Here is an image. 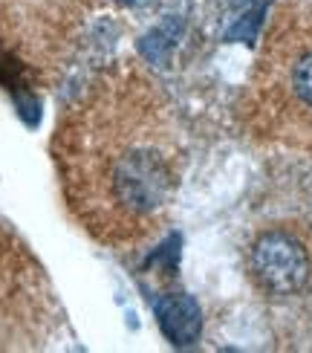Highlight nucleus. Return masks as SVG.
I'll list each match as a JSON object with an SVG mask.
<instances>
[{
	"label": "nucleus",
	"mask_w": 312,
	"mask_h": 353,
	"mask_svg": "<svg viewBox=\"0 0 312 353\" xmlns=\"http://www.w3.org/2000/svg\"><path fill=\"white\" fill-rule=\"evenodd\" d=\"M52 163L72 220L116 252L159 238L183 183V142L168 93L136 58H116L67 101Z\"/></svg>",
	"instance_id": "1"
},
{
	"label": "nucleus",
	"mask_w": 312,
	"mask_h": 353,
	"mask_svg": "<svg viewBox=\"0 0 312 353\" xmlns=\"http://www.w3.org/2000/svg\"><path fill=\"white\" fill-rule=\"evenodd\" d=\"M240 116L255 139L312 157V6L304 0L278 3Z\"/></svg>",
	"instance_id": "2"
},
{
	"label": "nucleus",
	"mask_w": 312,
	"mask_h": 353,
	"mask_svg": "<svg viewBox=\"0 0 312 353\" xmlns=\"http://www.w3.org/2000/svg\"><path fill=\"white\" fill-rule=\"evenodd\" d=\"M104 0H0V47L29 76L55 84L76 61Z\"/></svg>",
	"instance_id": "3"
},
{
	"label": "nucleus",
	"mask_w": 312,
	"mask_h": 353,
	"mask_svg": "<svg viewBox=\"0 0 312 353\" xmlns=\"http://www.w3.org/2000/svg\"><path fill=\"white\" fill-rule=\"evenodd\" d=\"M55 316L58 307L41 263L0 223V333L35 345Z\"/></svg>",
	"instance_id": "4"
},
{
	"label": "nucleus",
	"mask_w": 312,
	"mask_h": 353,
	"mask_svg": "<svg viewBox=\"0 0 312 353\" xmlns=\"http://www.w3.org/2000/svg\"><path fill=\"white\" fill-rule=\"evenodd\" d=\"M246 267L263 296L269 299L301 296L312 281V246L292 226L263 229L249 243Z\"/></svg>",
	"instance_id": "5"
},
{
	"label": "nucleus",
	"mask_w": 312,
	"mask_h": 353,
	"mask_svg": "<svg viewBox=\"0 0 312 353\" xmlns=\"http://www.w3.org/2000/svg\"><path fill=\"white\" fill-rule=\"evenodd\" d=\"M156 316H159V325L165 330V336L174 345H191L197 342V336L202 330V316H200V307L191 296H168L156 304Z\"/></svg>",
	"instance_id": "6"
}]
</instances>
